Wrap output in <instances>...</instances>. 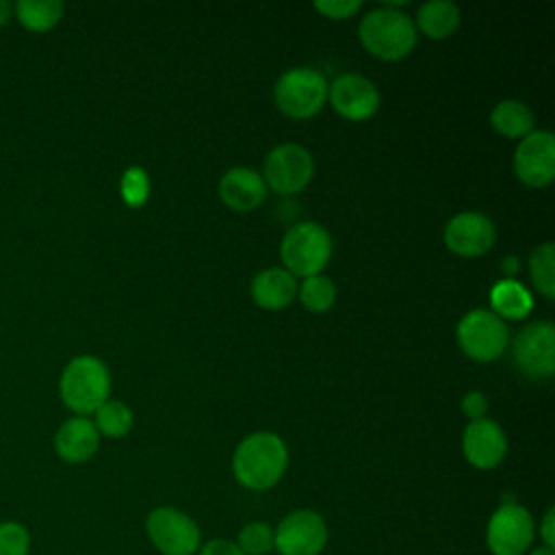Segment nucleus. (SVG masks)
I'll use <instances>...</instances> for the list:
<instances>
[{"label":"nucleus","mask_w":555,"mask_h":555,"mask_svg":"<svg viewBox=\"0 0 555 555\" xmlns=\"http://www.w3.org/2000/svg\"><path fill=\"white\" fill-rule=\"evenodd\" d=\"M280 256L291 275H317L332 256V236L317 221L295 223L280 243Z\"/></svg>","instance_id":"20e7f679"},{"label":"nucleus","mask_w":555,"mask_h":555,"mask_svg":"<svg viewBox=\"0 0 555 555\" xmlns=\"http://www.w3.org/2000/svg\"><path fill=\"white\" fill-rule=\"evenodd\" d=\"M327 80L312 67L286 69L273 87L278 108L293 119H308L317 115L327 100Z\"/></svg>","instance_id":"39448f33"},{"label":"nucleus","mask_w":555,"mask_h":555,"mask_svg":"<svg viewBox=\"0 0 555 555\" xmlns=\"http://www.w3.org/2000/svg\"><path fill=\"white\" fill-rule=\"evenodd\" d=\"M95 429L98 434H104L108 438H124L132 427V412L126 403L106 399L95 410Z\"/></svg>","instance_id":"5701e85b"},{"label":"nucleus","mask_w":555,"mask_h":555,"mask_svg":"<svg viewBox=\"0 0 555 555\" xmlns=\"http://www.w3.org/2000/svg\"><path fill=\"white\" fill-rule=\"evenodd\" d=\"M314 173V160L304 145L282 143L264 160V184L280 195L299 193Z\"/></svg>","instance_id":"9b49d317"},{"label":"nucleus","mask_w":555,"mask_h":555,"mask_svg":"<svg viewBox=\"0 0 555 555\" xmlns=\"http://www.w3.org/2000/svg\"><path fill=\"white\" fill-rule=\"evenodd\" d=\"M59 390L69 410L76 414H91L108 399V369L95 356H76L65 364Z\"/></svg>","instance_id":"7ed1b4c3"},{"label":"nucleus","mask_w":555,"mask_h":555,"mask_svg":"<svg viewBox=\"0 0 555 555\" xmlns=\"http://www.w3.org/2000/svg\"><path fill=\"white\" fill-rule=\"evenodd\" d=\"M358 37L373 56L397 61L410 54L416 46V24L408 13L392 7H382L369 11L360 20Z\"/></svg>","instance_id":"f03ea898"},{"label":"nucleus","mask_w":555,"mask_h":555,"mask_svg":"<svg viewBox=\"0 0 555 555\" xmlns=\"http://www.w3.org/2000/svg\"><path fill=\"white\" fill-rule=\"evenodd\" d=\"M219 197L228 208L249 212L264 202L267 184L256 169L232 167L219 180Z\"/></svg>","instance_id":"dca6fc26"},{"label":"nucleus","mask_w":555,"mask_h":555,"mask_svg":"<svg viewBox=\"0 0 555 555\" xmlns=\"http://www.w3.org/2000/svg\"><path fill=\"white\" fill-rule=\"evenodd\" d=\"M30 553V533L17 520L0 522V555H28Z\"/></svg>","instance_id":"bb28decb"},{"label":"nucleus","mask_w":555,"mask_h":555,"mask_svg":"<svg viewBox=\"0 0 555 555\" xmlns=\"http://www.w3.org/2000/svg\"><path fill=\"white\" fill-rule=\"evenodd\" d=\"M360 2L358 0H317L314 9L321 11L325 17L332 20H345L351 17L353 13L360 11Z\"/></svg>","instance_id":"c85d7f7f"},{"label":"nucleus","mask_w":555,"mask_h":555,"mask_svg":"<svg viewBox=\"0 0 555 555\" xmlns=\"http://www.w3.org/2000/svg\"><path fill=\"white\" fill-rule=\"evenodd\" d=\"M288 466V449L273 431H256L243 438L232 455V473L247 490L273 488Z\"/></svg>","instance_id":"f257e3e1"},{"label":"nucleus","mask_w":555,"mask_h":555,"mask_svg":"<svg viewBox=\"0 0 555 555\" xmlns=\"http://www.w3.org/2000/svg\"><path fill=\"white\" fill-rule=\"evenodd\" d=\"M251 297L260 308L280 310L297 297V280L286 269L271 267L254 275Z\"/></svg>","instance_id":"a211bd4d"},{"label":"nucleus","mask_w":555,"mask_h":555,"mask_svg":"<svg viewBox=\"0 0 555 555\" xmlns=\"http://www.w3.org/2000/svg\"><path fill=\"white\" fill-rule=\"evenodd\" d=\"M535 542V520L531 512L503 501L486 522V546L492 555H527Z\"/></svg>","instance_id":"423d86ee"},{"label":"nucleus","mask_w":555,"mask_h":555,"mask_svg":"<svg viewBox=\"0 0 555 555\" xmlns=\"http://www.w3.org/2000/svg\"><path fill=\"white\" fill-rule=\"evenodd\" d=\"M460 9L451 0H429L418 7L416 24L429 39H447L460 26Z\"/></svg>","instance_id":"6ab92c4d"},{"label":"nucleus","mask_w":555,"mask_h":555,"mask_svg":"<svg viewBox=\"0 0 555 555\" xmlns=\"http://www.w3.org/2000/svg\"><path fill=\"white\" fill-rule=\"evenodd\" d=\"M100 447V434L87 416L67 418L54 434V451L69 464L87 462Z\"/></svg>","instance_id":"f3484780"},{"label":"nucleus","mask_w":555,"mask_h":555,"mask_svg":"<svg viewBox=\"0 0 555 555\" xmlns=\"http://www.w3.org/2000/svg\"><path fill=\"white\" fill-rule=\"evenodd\" d=\"M11 13H13V7H11V2H7V0H0V26L11 17Z\"/></svg>","instance_id":"473e14b6"},{"label":"nucleus","mask_w":555,"mask_h":555,"mask_svg":"<svg viewBox=\"0 0 555 555\" xmlns=\"http://www.w3.org/2000/svg\"><path fill=\"white\" fill-rule=\"evenodd\" d=\"M490 124L503 137H527L533 128V111L520 100H501L490 113Z\"/></svg>","instance_id":"412c9836"},{"label":"nucleus","mask_w":555,"mask_h":555,"mask_svg":"<svg viewBox=\"0 0 555 555\" xmlns=\"http://www.w3.org/2000/svg\"><path fill=\"white\" fill-rule=\"evenodd\" d=\"M234 542L245 555H271L273 553V527L262 520H251L241 527Z\"/></svg>","instance_id":"a878e982"},{"label":"nucleus","mask_w":555,"mask_h":555,"mask_svg":"<svg viewBox=\"0 0 555 555\" xmlns=\"http://www.w3.org/2000/svg\"><path fill=\"white\" fill-rule=\"evenodd\" d=\"M462 453L466 462L479 470L499 466L507 453V436L492 418L468 421L462 434Z\"/></svg>","instance_id":"ddd939ff"},{"label":"nucleus","mask_w":555,"mask_h":555,"mask_svg":"<svg viewBox=\"0 0 555 555\" xmlns=\"http://www.w3.org/2000/svg\"><path fill=\"white\" fill-rule=\"evenodd\" d=\"M494 223L486 215L475 210L457 212L444 225V245L457 256H481L494 245Z\"/></svg>","instance_id":"2eb2a0df"},{"label":"nucleus","mask_w":555,"mask_h":555,"mask_svg":"<svg viewBox=\"0 0 555 555\" xmlns=\"http://www.w3.org/2000/svg\"><path fill=\"white\" fill-rule=\"evenodd\" d=\"M486 410H488V401H486V397H483L479 390H473V392H466V395H464V399H462V412H464L470 421L483 418Z\"/></svg>","instance_id":"2f4dec72"},{"label":"nucleus","mask_w":555,"mask_h":555,"mask_svg":"<svg viewBox=\"0 0 555 555\" xmlns=\"http://www.w3.org/2000/svg\"><path fill=\"white\" fill-rule=\"evenodd\" d=\"M297 295L310 312H325L336 301V286L330 278L317 273V275L304 278V284L297 286Z\"/></svg>","instance_id":"393cba45"},{"label":"nucleus","mask_w":555,"mask_h":555,"mask_svg":"<svg viewBox=\"0 0 555 555\" xmlns=\"http://www.w3.org/2000/svg\"><path fill=\"white\" fill-rule=\"evenodd\" d=\"M527 555H555V548H546V546L538 544V546H531Z\"/></svg>","instance_id":"72a5a7b5"},{"label":"nucleus","mask_w":555,"mask_h":555,"mask_svg":"<svg viewBox=\"0 0 555 555\" xmlns=\"http://www.w3.org/2000/svg\"><path fill=\"white\" fill-rule=\"evenodd\" d=\"M514 171L529 186H546L555 178V137L548 130H533L516 147Z\"/></svg>","instance_id":"f8f14e48"},{"label":"nucleus","mask_w":555,"mask_h":555,"mask_svg":"<svg viewBox=\"0 0 555 555\" xmlns=\"http://www.w3.org/2000/svg\"><path fill=\"white\" fill-rule=\"evenodd\" d=\"M555 249L553 243H542L531 251L529 258V273L533 286L546 297L553 299L555 295Z\"/></svg>","instance_id":"b1692460"},{"label":"nucleus","mask_w":555,"mask_h":555,"mask_svg":"<svg viewBox=\"0 0 555 555\" xmlns=\"http://www.w3.org/2000/svg\"><path fill=\"white\" fill-rule=\"evenodd\" d=\"M535 538H540L542 546L555 548V509L553 507H548L540 525H535Z\"/></svg>","instance_id":"7c9ffc66"},{"label":"nucleus","mask_w":555,"mask_h":555,"mask_svg":"<svg viewBox=\"0 0 555 555\" xmlns=\"http://www.w3.org/2000/svg\"><path fill=\"white\" fill-rule=\"evenodd\" d=\"M457 343L468 358L492 362L507 347V325L492 310L475 308L460 319Z\"/></svg>","instance_id":"1a4fd4ad"},{"label":"nucleus","mask_w":555,"mask_h":555,"mask_svg":"<svg viewBox=\"0 0 555 555\" xmlns=\"http://www.w3.org/2000/svg\"><path fill=\"white\" fill-rule=\"evenodd\" d=\"M145 533L160 555H197L202 546L199 525L182 509L163 505L145 518Z\"/></svg>","instance_id":"0eeeda50"},{"label":"nucleus","mask_w":555,"mask_h":555,"mask_svg":"<svg viewBox=\"0 0 555 555\" xmlns=\"http://www.w3.org/2000/svg\"><path fill=\"white\" fill-rule=\"evenodd\" d=\"M505 269H507V273H512V271L516 269V262H514V258H512V256L507 258V262H505Z\"/></svg>","instance_id":"f704fd0d"},{"label":"nucleus","mask_w":555,"mask_h":555,"mask_svg":"<svg viewBox=\"0 0 555 555\" xmlns=\"http://www.w3.org/2000/svg\"><path fill=\"white\" fill-rule=\"evenodd\" d=\"M327 98L338 115L351 121H364L379 108L377 87L360 74H343L327 87Z\"/></svg>","instance_id":"4468645a"},{"label":"nucleus","mask_w":555,"mask_h":555,"mask_svg":"<svg viewBox=\"0 0 555 555\" xmlns=\"http://www.w3.org/2000/svg\"><path fill=\"white\" fill-rule=\"evenodd\" d=\"M512 358L518 371L531 379H546L555 371V325L535 321L527 325L512 345Z\"/></svg>","instance_id":"9d476101"},{"label":"nucleus","mask_w":555,"mask_h":555,"mask_svg":"<svg viewBox=\"0 0 555 555\" xmlns=\"http://www.w3.org/2000/svg\"><path fill=\"white\" fill-rule=\"evenodd\" d=\"M17 20L30 30H50L63 17L61 0H17L15 2Z\"/></svg>","instance_id":"4be33fe9"},{"label":"nucleus","mask_w":555,"mask_h":555,"mask_svg":"<svg viewBox=\"0 0 555 555\" xmlns=\"http://www.w3.org/2000/svg\"><path fill=\"white\" fill-rule=\"evenodd\" d=\"M197 555H245L234 540L228 538H212L208 542H202Z\"/></svg>","instance_id":"c756f323"},{"label":"nucleus","mask_w":555,"mask_h":555,"mask_svg":"<svg viewBox=\"0 0 555 555\" xmlns=\"http://www.w3.org/2000/svg\"><path fill=\"white\" fill-rule=\"evenodd\" d=\"M330 529L314 509H293L273 527L275 555H321L327 546Z\"/></svg>","instance_id":"6e6552de"},{"label":"nucleus","mask_w":555,"mask_h":555,"mask_svg":"<svg viewBox=\"0 0 555 555\" xmlns=\"http://www.w3.org/2000/svg\"><path fill=\"white\" fill-rule=\"evenodd\" d=\"M150 193V180L147 173L141 167H130L126 169V173L121 176V197L128 206L137 208L141 204H145Z\"/></svg>","instance_id":"cd10ccee"},{"label":"nucleus","mask_w":555,"mask_h":555,"mask_svg":"<svg viewBox=\"0 0 555 555\" xmlns=\"http://www.w3.org/2000/svg\"><path fill=\"white\" fill-rule=\"evenodd\" d=\"M271 555H275V553H271Z\"/></svg>","instance_id":"c9c22d12"},{"label":"nucleus","mask_w":555,"mask_h":555,"mask_svg":"<svg viewBox=\"0 0 555 555\" xmlns=\"http://www.w3.org/2000/svg\"><path fill=\"white\" fill-rule=\"evenodd\" d=\"M490 306L501 319H525L533 308V299L520 282L501 280L490 291Z\"/></svg>","instance_id":"aec40b11"}]
</instances>
